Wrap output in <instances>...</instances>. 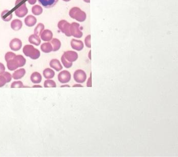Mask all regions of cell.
I'll use <instances>...</instances> for the list:
<instances>
[{
  "label": "cell",
  "instance_id": "7a4b0ae2",
  "mask_svg": "<svg viewBox=\"0 0 178 157\" xmlns=\"http://www.w3.org/2000/svg\"><path fill=\"white\" fill-rule=\"evenodd\" d=\"M14 12L17 17L22 18L25 16L28 13L25 2L24 0H16Z\"/></svg>",
  "mask_w": 178,
  "mask_h": 157
},
{
  "label": "cell",
  "instance_id": "e0dca14e",
  "mask_svg": "<svg viewBox=\"0 0 178 157\" xmlns=\"http://www.w3.org/2000/svg\"><path fill=\"white\" fill-rule=\"evenodd\" d=\"M30 79L33 83L39 84L41 83L42 81V76L39 73L36 71L32 74L31 76L30 77Z\"/></svg>",
  "mask_w": 178,
  "mask_h": 157
},
{
  "label": "cell",
  "instance_id": "f35d334b",
  "mask_svg": "<svg viewBox=\"0 0 178 157\" xmlns=\"http://www.w3.org/2000/svg\"><path fill=\"white\" fill-rule=\"evenodd\" d=\"M63 1L66 2H67L70 1L71 0H63Z\"/></svg>",
  "mask_w": 178,
  "mask_h": 157
},
{
  "label": "cell",
  "instance_id": "74e56055",
  "mask_svg": "<svg viewBox=\"0 0 178 157\" xmlns=\"http://www.w3.org/2000/svg\"><path fill=\"white\" fill-rule=\"evenodd\" d=\"M91 51H90V52H89V59H90V60H91V56H90V54H91Z\"/></svg>",
  "mask_w": 178,
  "mask_h": 157
},
{
  "label": "cell",
  "instance_id": "277c9868",
  "mask_svg": "<svg viewBox=\"0 0 178 157\" xmlns=\"http://www.w3.org/2000/svg\"><path fill=\"white\" fill-rule=\"evenodd\" d=\"M70 17L79 22H83L87 19V14L78 7H73L69 12Z\"/></svg>",
  "mask_w": 178,
  "mask_h": 157
},
{
  "label": "cell",
  "instance_id": "44dd1931",
  "mask_svg": "<svg viewBox=\"0 0 178 157\" xmlns=\"http://www.w3.org/2000/svg\"><path fill=\"white\" fill-rule=\"evenodd\" d=\"M1 18L5 21H9L12 19L13 15L10 10H5L1 13Z\"/></svg>",
  "mask_w": 178,
  "mask_h": 157
},
{
  "label": "cell",
  "instance_id": "2e32d148",
  "mask_svg": "<svg viewBox=\"0 0 178 157\" xmlns=\"http://www.w3.org/2000/svg\"><path fill=\"white\" fill-rule=\"evenodd\" d=\"M37 19L32 15L27 16L24 19V23H25V25L29 27H31L35 26L37 23Z\"/></svg>",
  "mask_w": 178,
  "mask_h": 157
},
{
  "label": "cell",
  "instance_id": "6da1fadb",
  "mask_svg": "<svg viewBox=\"0 0 178 157\" xmlns=\"http://www.w3.org/2000/svg\"><path fill=\"white\" fill-rule=\"evenodd\" d=\"M5 59L7 62V68L10 71L23 67L26 63V59L21 55H16L12 52H8L5 55Z\"/></svg>",
  "mask_w": 178,
  "mask_h": 157
},
{
  "label": "cell",
  "instance_id": "4316f807",
  "mask_svg": "<svg viewBox=\"0 0 178 157\" xmlns=\"http://www.w3.org/2000/svg\"><path fill=\"white\" fill-rule=\"evenodd\" d=\"M44 87L45 88H56L57 85L54 80L47 79L44 81Z\"/></svg>",
  "mask_w": 178,
  "mask_h": 157
},
{
  "label": "cell",
  "instance_id": "f1b7e54d",
  "mask_svg": "<svg viewBox=\"0 0 178 157\" xmlns=\"http://www.w3.org/2000/svg\"><path fill=\"white\" fill-rule=\"evenodd\" d=\"M24 87V85L23 84V82L21 81L13 82L11 85V88H23Z\"/></svg>",
  "mask_w": 178,
  "mask_h": 157
},
{
  "label": "cell",
  "instance_id": "836d02e7",
  "mask_svg": "<svg viewBox=\"0 0 178 157\" xmlns=\"http://www.w3.org/2000/svg\"><path fill=\"white\" fill-rule=\"evenodd\" d=\"M83 87L82 85H81L80 84H76L74 85L73 86V87Z\"/></svg>",
  "mask_w": 178,
  "mask_h": 157
},
{
  "label": "cell",
  "instance_id": "d6986e66",
  "mask_svg": "<svg viewBox=\"0 0 178 157\" xmlns=\"http://www.w3.org/2000/svg\"><path fill=\"white\" fill-rule=\"evenodd\" d=\"M29 42L32 44H34L36 46H39L41 43V39L39 36L37 35L32 34L29 37Z\"/></svg>",
  "mask_w": 178,
  "mask_h": 157
},
{
  "label": "cell",
  "instance_id": "d590c367",
  "mask_svg": "<svg viewBox=\"0 0 178 157\" xmlns=\"http://www.w3.org/2000/svg\"><path fill=\"white\" fill-rule=\"evenodd\" d=\"M70 87V86L68 85H65L61 86V87Z\"/></svg>",
  "mask_w": 178,
  "mask_h": 157
},
{
  "label": "cell",
  "instance_id": "9c48e42d",
  "mask_svg": "<svg viewBox=\"0 0 178 157\" xmlns=\"http://www.w3.org/2000/svg\"><path fill=\"white\" fill-rule=\"evenodd\" d=\"M12 76L10 73L7 71L0 74V88L6 84V83H9L11 81Z\"/></svg>",
  "mask_w": 178,
  "mask_h": 157
},
{
  "label": "cell",
  "instance_id": "9a60e30c",
  "mask_svg": "<svg viewBox=\"0 0 178 157\" xmlns=\"http://www.w3.org/2000/svg\"><path fill=\"white\" fill-rule=\"evenodd\" d=\"M50 67L55 70L57 71H59L63 69V66L59 60L57 59H53L50 62Z\"/></svg>",
  "mask_w": 178,
  "mask_h": 157
},
{
  "label": "cell",
  "instance_id": "3957f363",
  "mask_svg": "<svg viewBox=\"0 0 178 157\" xmlns=\"http://www.w3.org/2000/svg\"><path fill=\"white\" fill-rule=\"evenodd\" d=\"M23 52L25 56L30 57L33 60L38 59L40 56L39 50L36 49L34 46L30 44L25 45L23 47Z\"/></svg>",
  "mask_w": 178,
  "mask_h": 157
},
{
  "label": "cell",
  "instance_id": "f546056e",
  "mask_svg": "<svg viewBox=\"0 0 178 157\" xmlns=\"http://www.w3.org/2000/svg\"><path fill=\"white\" fill-rule=\"evenodd\" d=\"M85 43L87 47L91 48V35L87 36L85 39Z\"/></svg>",
  "mask_w": 178,
  "mask_h": 157
},
{
  "label": "cell",
  "instance_id": "d4e9b609",
  "mask_svg": "<svg viewBox=\"0 0 178 157\" xmlns=\"http://www.w3.org/2000/svg\"><path fill=\"white\" fill-rule=\"evenodd\" d=\"M32 12L33 14L35 16H39L42 13L43 9L42 7L39 5H36L32 7Z\"/></svg>",
  "mask_w": 178,
  "mask_h": 157
},
{
  "label": "cell",
  "instance_id": "8d00e7d4",
  "mask_svg": "<svg viewBox=\"0 0 178 157\" xmlns=\"http://www.w3.org/2000/svg\"><path fill=\"white\" fill-rule=\"evenodd\" d=\"M33 87L34 88V87H42V86L40 85H35L34 86H33Z\"/></svg>",
  "mask_w": 178,
  "mask_h": 157
},
{
  "label": "cell",
  "instance_id": "4dcf8cb0",
  "mask_svg": "<svg viewBox=\"0 0 178 157\" xmlns=\"http://www.w3.org/2000/svg\"><path fill=\"white\" fill-rule=\"evenodd\" d=\"M5 71V67L4 65L2 63L0 62V74L4 73Z\"/></svg>",
  "mask_w": 178,
  "mask_h": 157
},
{
  "label": "cell",
  "instance_id": "cb8c5ba5",
  "mask_svg": "<svg viewBox=\"0 0 178 157\" xmlns=\"http://www.w3.org/2000/svg\"><path fill=\"white\" fill-rule=\"evenodd\" d=\"M51 44L52 45L53 47V52L58 51L61 48V43L60 40L58 39L53 38L51 40Z\"/></svg>",
  "mask_w": 178,
  "mask_h": 157
},
{
  "label": "cell",
  "instance_id": "603a6c76",
  "mask_svg": "<svg viewBox=\"0 0 178 157\" xmlns=\"http://www.w3.org/2000/svg\"><path fill=\"white\" fill-rule=\"evenodd\" d=\"M43 75L45 78L51 79L55 76V72L50 68H47L43 71Z\"/></svg>",
  "mask_w": 178,
  "mask_h": 157
},
{
  "label": "cell",
  "instance_id": "484cf974",
  "mask_svg": "<svg viewBox=\"0 0 178 157\" xmlns=\"http://www.w3.org/2000/svg\"><path fill=\"white\" fill-rule=\"evenodd\" d=\"M44 25L42 23H39L34 29V34L39 36L42 32L44 31Z\"/></svg>",
  "mask_w": 178,
  "mask_h": 157
},
{
  "label": "cell",
  "instance_id": "1f68e13d",
  "mask_svg": "<svg viewBox=\"0 0 178 157\" xmlns=\"http://www.w3.org/2000/svg\"><path fill=\"white\" fill-rule=\"evenodd\" d=\"M27 1H28V2L31 5L35 4L37 2V0H27Z\"/></svg>",
  "mask_w": 178,
  "mask_h": 157
},
{
  "label": "cell",
  "instance_id": "e575fe53",
  "mask_svg": "<svg viewBox=\"0 0 178 157\" xmlns=\"http://www.w3.org/2000/svg\"><path fill=\"white\" fill-rule=\"evenodd\" d=\"M83 1L85 2L86 3H90V0H83Z\"/></svg>",
  "mask_w": 178,
  "mask_h": 157
},
{
  "label": "cell",
  "instance_id": "ac0fdd59",
  "mask_svg": "<svg viewBox=\"0 0 178 157\" xmlns=\"http://www.w3.org/2000/svg\"><path fill=\"white\" fill-rule=\"evenodd\" d=\"M25 73L26 71H25V69H19L14 71L12 76L14 80H19L24 77Z\"/></svg>",
  "mask_w": 178,
  "mask_h": 157
},
{
  "label": "cell",
  "instance_id": "5bb4252c",
  "mask_svg": "<svg viewBox=\"0 0 178 157\" xmlns=\"http://www.w3.org/2000/svg\"><path fill=\"white\" fill-rule=\"evenodd\" d=\"M41 38L44 42H49L51 40L53 37V33L48 29L44 30L40 35Z\"/></svg>",
  "mask_w": 178,
  "mask_h": 157
},
{
  "label": "cell",
  "instance_id": "d6a6232c",
  "mask_svg": "<svg viewBox=\"0 0 178 157\" xmlns=\"http://www.w3.org/2000/svg\"><path fill=\"white\" fill-rule=\"evenodd\" d=\"M87 86L88 87H91L92 86V84H91V74L90 77L88 80V83H87Z\"/></svg>",
  "mask_w": 178,
  "mask_h": 157
},
{
  "label": "cell",
  "instance_id": "4fadbf2b",
  "mask_svg": "<svg viewBox=\"0 0 178 157\" xmlns=\"http://www.w3.org/2000/svg\"><path fill=\"white\" fill-rule=\"evenodd\" d=\"M40 4L46 8H51L57 4L59 0H38Z\"/></svg>",
  "mask_w": 178,
  "mask_h": 157
},
{
  "label": "cell",
  "instance_id": "83f0119b",
  "mask_svg": "<svg viewBox=\"0 0 178 157\" xmlns=\"http://www.w3.org/2000/svg\"><path fill=\"white\" fill-rule=\"evenodd\" d=\"M61 61L62 62L64 67L66 69H69L70 67H72V65H73L72 62H70L68 61L67 60H66V59L64 58L63 55L61 57Z\"/></svg>",
  "mask_w": 178,
  "mask_h": 157
},
{
  "label": "cell",
  "instance_id": "7402d4cb",
  "mask_svg": "<svg viewBox=\"0 0 178 157\" xmlns=\"http://www.w3.org/2000/svg\"><path fill=\"white\" fill-rule=\"evenodd\" d=\"M41 51L44 53H50L53 51V47L51 43H43L40 47Z\"/></svg>",
  "mask_w": 178,
  "mask_h": 157
},
{
  "label": "cell",
  "instance_id": "52a82bcc",
  "mask_svg": "<svg viewBox=\"0 0 178 157\" xmlns=\"http://www.w3.org/2000/svg\"><path fill=\"white\" fill-rule=\"evenodd\" d=\"M73 78L77 83H84L86 80V73L82 70H78L74 73Z\"/></svg>",
  "mask_w": 178,
  "mask_h": 157
},
{
  "label": "cell",
  "instance_id": "8992f818",
  "mask_svg": "<svg viewBox=\"0 0 178 157\" xmlns=\"http://www.w3.org/2000/svg\"><path fill=\"white\" fill-rule=\"evenodd\" d=\"M80 25L78 23L73 22L70 24V31L71 35L73 37L78 38H80L83 35V33L79 29Z\"/></svg>",
  "mask_w": 178,
  "mask_h": 157
},
{
  "label": "cell",
  "instance_id": "7c38bea8",
  "mask_svg": "<svg viewBox=\"0 0 178 157\" xmlns=\"http://www.w3.org/2000/svg\"><path fill=\"white\" fill-rule=\"evenodd\" d=\"M71 46L72 49L74 50L81 51L84 47V44L83 42L81 40H76L75 39H72L71 41Z\"/></svg>",
  "mask_w": 178,
  "mask_h": 157
},
{
  "label": "cell",
  "instance_id": "8fae6325",
  "mask_svg": "<svg viewBox=\"0 0 178 157\" xmlns=\"http://www.w3.org/2000/svg\"><path fill=\"white\" fill-rule=\"evenodd\" d=\"M9 47L11 50L13 51H18L22 47V42L20 39L15 38L11 40Z\"/></svg>",
  "mask_w": 178,
  "mask_h": 157
},
{
  "label": "cell",
  "instance_id": "ba28073f",
  "mask_svg": "<svg viewBox=\"0 0 178 157\" xmlns=\"http://www.w3.org/2000/svg\"><path fill=\"white\" fill-rule=\"evenodd\" d=\"M71 75L69 71L68 70H63L58 74V78L60 83H68L70 81Z\"/></svg>",
  "mask_w": 178,
  "mask_h": 157
},
{
  "label": "cell",
  "instance_id": "5b68a950",
  "mask_svg": "<svg viewBox=\"0 0 178 157\" xmlns=\"http://www.w3.org/2000/svg\"><path fill=\"white\" fill-rule=\"evenodd\" d=\"M70 24L66 20H61L58 23V27L63 33L65 34V35L68 37H70L71 36L70 31Z\"/></svg>",
  "mask_w": 178,
  "mask_h": 157
},
{
  "label": "cell",
  "instance_id": "ffe728a7",
  "mask_svg": "<svg viewBox=\"0 0 178 157\" xmlns=\"http://www.w3.org/2000/svg\"><path fill=\"white\" fill-rule=\"evenodd\" d=\"M23 27V23L19 19H15L11 23V28L14 31H19Z\"/></svg>",
  "mask_w": 178,
  "mask_h": 157
},
{
  "label": "cell",
  "instance_id": "30bf717a",
  "mask_svg": "<svg viewBox=\"0 0 178 157\" xmlns=\"http://www.w3.org/2000/svg\"><path fill=\"white\" fill-rule=\"evenodd\" d=\"M63 56L66 59V60L70 62L75 61L78 57V53H76V52L73 51H67L65 52Z\"/></svg>",
  "mask_w": 178,
  "mask_h": 157
}]
</instances>
